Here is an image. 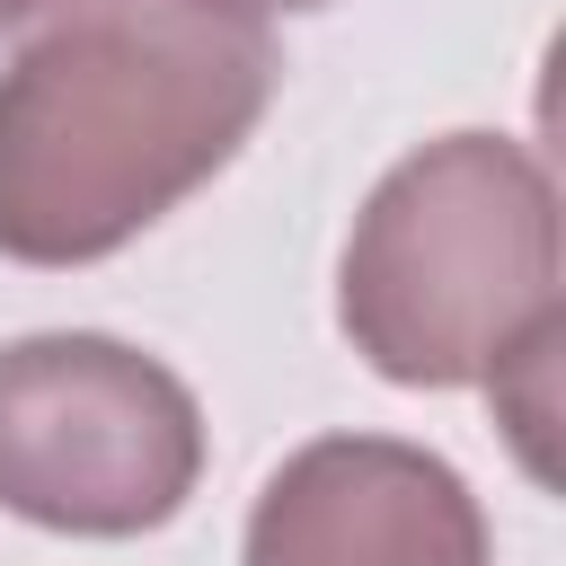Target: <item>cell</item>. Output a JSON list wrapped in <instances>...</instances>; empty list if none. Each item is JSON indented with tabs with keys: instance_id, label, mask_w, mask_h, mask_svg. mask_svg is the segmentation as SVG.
I'll list each match as a JSON object with an SVG mask.
<instances>
[{
	"instance_id": "obj_2",
	"label": "cell",
	"mask_w": 566,
	"mask_h": 566,
	"mask_svg": "<svg viewBox=\"0 0 566 566\" xmlns=\"http://www.w3.org/2000/svg\"><path fill=\"white\" fill-rule=\"evenodd\" d=\"M336 327L398 389H486L522 345L566 327L557 177L513 133L416 142L354 212Z\"/></svg>"
},
{
	"instance_id": "obj_1",
	"label": "cell",
	"mask_w": 566,
	"mask_h": 566,
	"mask_svg": "<svg viewBox=\"0 0 566 566\" xmlns=\"http://www.w3.org/2000/svg\"><path fill=\"white\" fill-rule=\"evenodd\" d=\"M283 53L221 0H35L0 62V256L97 265L212 186Z\"/></svg>"
},
{
	"instance_id": "obj_6",
	"label": "cell",
	"mask_w": 566,
	"mask_h": 566,
	"mask_svg": "<svg viewBox=\"0 0 566 566\" xmlns=\"http://www.w3.org/2000/svg\"><path fill=\"white\" fill-rule=\"evenodd\" d=\"M27 9H35V0H0V27H18V18H27Z\"/></svg>"
},
{
	"instance_id": "obj_3",
	"label": "cell",
	"mask_w": 566,
	"mask_h": 566,
	"mask_svg": "<svg viewBox=\"0 0 566 566\" xmlns=\"http://www.w3.org/2000/svg\"><path fill=\"white\" fill-rule=\"evenodd\" d=\"M203 486L195 389L97 327L0 345V513L62 539H142Z\"/></svg>"
},
{
	"instance_id": "obj_4",
	"label": "cell",
	"mask_w": 566,
	"mask_h": 566,
	"mask_svg": "<svg viewBox=\"0 0 566 566\" xmlns=\"http://www.w3.org/2000/svg\"><path fill=\"white\" fill-rule=\"evenodd\" d=\"M239 566H495V539L442 451L318 433L256 486Z\"/></svg>"
},
{
	"instance_id": "obj_5",
	"label": "cell",
	"mask_w": 566,
	"mask_h": 566,
	"mask_svg": "<svg viewBox=\"0 0 566 566\" xmlns=\"http://www.w3.org/2000/svg\"><path fill=\"white\" fill-rule=\"evenodd\" d=\"M221 9H239V18H310V9H336V0H221Z\"/></svg>"
}]
</instances>
